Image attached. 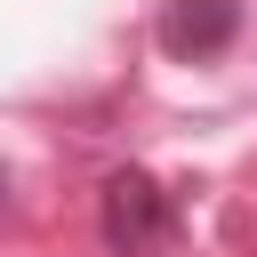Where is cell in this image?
I'll return each mask as SVG.
<instances>
[{
  "instance_id": "cell-1",
  "label": "cell",
  "mask_w": 257,
  "mask_h": 257,
  "mask_svg": "<svg viewBox=\"0 0 257 257\" xmlns=\"http://www.w3.org/2000/svg\"><path fill=\"white\" fill-rule=\"evenodd\" d=\"M169 233H177L169 193H161L145 169H112V177H104V241H112L120 257H145V249H161Z\"/></svg>"
},
{
  "instance_id": "cell-2",
  "label": "cell",
  "mask_w": 257,
  "mask_h": 257,
  "mask_svg": "<svg viewBox=\"0 0 257 257\" xmlns=\"http://www.w3.org/2000/svg\"><path fill=\"white\" fill-rule=\"evenodd\" d=\"M241 32V0H169L161 8V48L169 56H225Z\"/></svg>"
}]
</instances>
